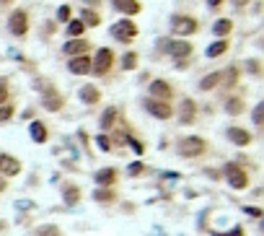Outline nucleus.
I'll use <instances>...</instances> for the list:
<instances>
[{
    "label": "nucleus",
    "mask_w": 264,
    "mask_h": 236,
    "mask_svg": "<svg viewBox=\"0 0 264 236\" xmlns=\"http://www.w3.org/2000/svg\"><path fill=\"white\" fill-rule=\"evenodd\" d=\"M171 96H174V91H171V86L166 81H153L151 83V99H158V101H168Z\"/></svg>",
    "instance_id": "nucleus-15"
},
{
    "label": "nucleus",
    "mask_w": 264,
    "mask_h": 236,
    "mask_svg": "<svg viewBox=\"0 0 264 236\" xmlns=\"http://www.w3.org/2000/svg\"><path fill=\"white\" fill-rule=\"evenodd\" d=\"M143 172H145V164H143V161H135V164H130V169H127L130 177H137V174H143Z\"/></svg>",
    "instance_id": "nucleus-34"
},
{
    "label": "nucleus",
    "mask_w": 264,
    "mask_h": 236,
    "mask_svg": "<svg viewBox=\"0 0 264 236\" xmlns=\"http://www.w3.org/2000/svg\"><path fill=\"white\" fill-rule=\"evenodd\" d=\"M111 65H114V52L109 47H101L96 52V58L91 60V73H96V75H106L111 70Z\"/></svg>",
    "instance_id": "nucleus-3"
},
{
    "label": "nucleus",
    "mask_w": 264,
    "mask_h": 236,
    "mask_svg": "<svg viewBox=\"0 0 264 236\" xmlns=\"http://www.w3.org/2000/svg\"><path fill=\"white\" fill-rule=\"evenodd\" d=\"M143 107H145L148 115H153L156 119H171V115H174V109H171L168 101H158V99H151V96L143 101Z\"/></svg>",
    "instance_id": "nucleus-5"
},
{
    "label": "nucleus",
    "mask_w": 264,
    "mask_h": 236,
    "mask_svg": "<svg viewBox=\"0 0 264 236\" xmlns=\"http://www.w3.org/2000/svg\"><path fill=\"white\" fill-rule=\"evenodd\" d=\"M249 3V0H236V5H246Z\"/></svg>",
    "instance_id": "nucleus-44"
},
{
    "label": "nucleus",
    "mask_w": 264,
    "mask_h": 236,
    "mask_svg": "<svg viewBox=\"0 0 264 236\" xmlns=\"http://www.w3.org/2000/svg\"><path fill=\"white\" fill-rule=\"evenodd\" d=\"M200 29L197 24V18H192V16H174L171 18V31L176 34V37H189V34H194Z\"/></svg>",
    "instance_id": "nucleus-4"
},
{
    "label": "nucleus",
    "mask_w": 264,
    "mask_h": 236,
    "mask_svg": "<svg viewBox=\"0 0 264 236\" xmlns=\"http://www.w3.org/2000/svg\"><path fill=\"white\" fill-rule=\"evenodd\" d=\"M122 67H124V70H135V67H137V55L135 52L124 55V58H122Z\"/></svg>",
    "instance_id": "nucleus-29"
},
{
    "label": "nucleus",
    "mask_w": 264,
    "mask_h": 236,
    "mask_svg": "<svg viewBox=\"0 0 264 236\" xmlns=\"http://www.w3.org/2000/svg\"><path fill=\"white\" fill-rule=\"evenodd\" d=\"M86 31V26H83V21L80 18H73L70 24H67V37L70 39H80V34Z\"/></svg>",
    "instance_id": "nucleus-28"
},
{
    "label": "nucleus",
    "mask_w": 264,
    "mask_h": 236,
    "mask_svg": "<svg viewBox=\"0 0 264 236\" xmlns=\"http://www.w3.org/2000/svg\"><path fill=\"white\" fill-rule=\"evenodd\" d=\"M264 122V104H257L254 109V125H262Z\"/></svg>",
    "instance_id": "nucleus-37"
},
{
    "label": "nucleus",
    "mask_w": 264,
    "mask_h": 236,
    "mask_svg": "<svg viewBox=\"0 0 264 236\" xmlns=\"http://www.w3.org/2000/svg\"><path fill=\"white\" fill-rule=\"evenodd\" d=\"M94 182L99 187H114L119 182V172L114 166H104V169H99V172L94 174Z\"/></svg>",
    "instance_id": "nucleus-10"
},
{
    "label": "nucleus",
    "mask_w": 264,
    "mask_h": 236,
    "mask_svg": "<svg viewBox=\"0 0 264 236\" xmlns=\"http://www.w3.org/2000/svg\"><path fill=\"white\" fill-rule=\"evenodd\" d=\"M83 3H86L88 8H99V5H101V0H83Z\"/></svg>",
    "instance_id": "nucleus-42"
},
{
    "label": "nucleus",
    "mask_w": 264,
    "mask_h": 236,
    "mask_svg": "<svg viewBox=\"0 0 264 236\" xmlns=\"http://www.w3.org/2000/svg\"><path fill=\"white\" fill-rule=\"evenodd\" d=\"M223 3H225V0H208V8H210V10H217Z\"/></svg>",
    "instance_id": "nucleus-41"
},
{
    "label": "nucleus",
    "mask_w": 264,
    "mask_h": 236,
    "mask_svg": "<svg viewBox=\"0 0 264 236\" xmlns=\"http://www.w3.org/2000/svg\"><path fill=\"white\" fill-rule=\"evenodd\" d=\"M205 151H208V143H205V138H200V135L181 138V143H179V153L184 156V159H197Z\"/></svg>",
    "instance_id": "nucleus-2"
},
{
    "label": "nucleus",
    "mask_w": 264,
    "mask_h": 236,
    "mask_svg": "<svg viewBox=\"0 0 264 236\" xmlns=\"http://www.w3.org/2000/svg\"><path fill=\"white\" fill-rule=\"evenodd\" d=\"M67 70H70L73 75H88V73H91V58H86V55L70 58V62H67Z\"/></svg>",
    "instance_id": "nucleus-14"
},
{
    "label": "nucleus",
    "mask_w": 264,
    "mask_h": 236,
    "mask_svg": "<svg viewBox=\"0 0 264 236\" xmlns=\"http://www.w3.org/2000/svg\"><path fill=\"white\" fill-rule=\"evenodd\" d=\"M57 21H70V5H60V10H57Z\"/></svg>",
    "instance_id": "nucleus-36"
},
{
    "label": "nucleus",
    "mask_w": 264,
    "mask_h": 236,
    "mask_svg": "<svg viewBox=\"0 0 264 236\" xmlns=\"http://www.w3.org/2000/svg\"><path fill=\"white\" fill-rule=\"evenodd\" d=\"M231 29H233V24H231L228 18H217V21H215V26H212L215 37H220V39H225L228 34H231Z\"/></svg>",
    "instance_id": "nucleus-27"
},
{
    "label": "nucleus",
    "mask_w": 264,
    "mask_h": 236,
    "mask_svg": "<svg viewBox=\"0 0 264 236\" xmlns=\"http://www.w3.org/2000/svg\"><path fill=\"white\" fill-rule=\"evenodd\" d=\"M223 174H225V184L231 189H238V192H241V189L249 187V174L244 172V166H241V164H233V161L225 164Z\"/></svg>",
    "instance_id": "nucleus-1"
},
{
    "label": "nucleus",
    "mask_w": 264,
    "mask_h": 236,
    "mask_svg": "<svg viewBox=\"0 0 264 236\" xmlns=\"http://www.w3.org/2000/svg\"><path fill=\"white\" fill-rule=\"evenodd\" d=\"M29 132H31V140L34 143H47V127H44V122L34 119L29 125Z\"/></svg>",
    "instance_id": "nucleus-21"
},
{
    "label": "nucleus",
    "mask_w": 264,
    "mask_h": 236,
    "mask_svg": "<svg viewBox=\"0 0 264 236\" xmlns=\"http://www.w3.org/2000/svg\"><path fill=\"white\" fill-rule=\"evenodd\" d=\"M62 200H65V205H78L80 202V187L78 184H62Z\"/></svg>",
    "instance_id": "nucleus-19"
},
{
    "label": "nucleus",
    "mask_w": 264,
    "mask_h": 236,
    "mask_svg": "<svg viewBox=\"0 0 264 236\" xmlns=\"http://www.w3.org/2000/svg\"><path fill=\"white\" fill-rule=\"evenodd\" d=\"M5 101H8V86L0 81V104H5Z\"/></svg>",
    "instance_id": "nucleus-39"
},
{
    "label": "nucleus",
    "mask_w": 264,
    "mask_h": 236,
    "mask_svg": "<svg viewBox=\"0 0 264 236\" xmlns=\"http://www.w3.org/2000/svg\"><path fill=\"white\" fill-rule=\"evenodd\" d=\"M13 107H10V104H0V122H8L10 117H13Z\"/></svg>",
    "instance_id": "nucleus-31"
},
{
    "label": "nucleus",
    "mask_w": 264,
    "mask_h": 236,
    "mask_svg": "<svg viewBox=\"0 0 264 236\" xmlns=\"http://www.w3.org/2000/svg\"><path fill=\"white\" fill-rule=\"evenodd\" d=\"M8 29H10V34H16V37H24V34L29 31L26 10H13V13L8 16Z\"/></svg>",
    "instance_id": "nucleus-7"
},
{
    "label": "nucleus",
    "mask_w": 264,
    "mask_h": 236,
    "mask_svg": "<svg viewBox=\"0 0 264 236\" xmlns=\"http://www.w3.org/2000/svg\"><path fill=\"white\" fill-rule=\"evenodd\" d=\"M94 200L101 202V205H111V202L117 200V192H114V187H96Z\"/></svg>",
    "instance_id": "nucleus-20"
},
{
    "label": "nucleus",
    "mask_w": 264,
    "mask_h": 236,
    "mask_svg": "<svg viewBox=\"0 0 264 236\" xmlns=\"http://www.w3.org/2000/svg\"><path fill=\"white\" fill-rule=\"evenodd\" d=\"M42 107L47 112H60L65 107V99L54 91V88H44V96H42Z\"/></svg>",
    "instance_id": "nucleus-12"
},
{
    "label": "nucleus",
    "mask_w": 264,
    "mask_h": 236,
    "mask_svg": "<svg viewBox=\"0 0 264 236\" xmlns=\"http://www.w3.org/2000/svg\"><path fill=\"white\" fill-rule=\"evenodd\" d=\"M111 37L114 39H119V42H132L135 37H137V26H135V21H130V18H122L119 24H114L111 26Z\"/></svg>",
    "instance_id": "nucleus-6"
},
{
    "label": "nucleus",
    "mask_w": 264,
    "mask_h": 236,
    "mask_svg": "<svg viewBox=\"0 0 264 236\" xmlns=\"http://www.w3.org/2000/svg\"><path fill=\"white\" fill-rule=\"evenodd\" d=\"M88 47H91V44L86 39H70L62 50H65V55H70V58H78V55H86Z\"/></svg>",
    "instance_id": "nucleus-18"
},
{
    "label": "nucleus",
    "mask_w": 264,
    "mask_h": 236,
    "mask_svg": "<svg viewBox=\"0 0 264 236\" xmlns=\"http://www.w3.org/2000/svg\"><path fill=\"white\" fill-rule=\"evenodd\" d=\"M5 189H8V182H5V177L0 174V192H5Z\"/></svg>",
    "instance_id": "nucleus-43"
},
{
    "label": "nucleus",
    "mask_w": 264,
    "mask_h": 236,
    "mask_svg": "<svg viewBox=\"0 0 264 236\" xmlns=\"http://www.w3.org/2000/svg\"><path fill=\"white\" fill-rule=\"evenodd\" d=\"M117 117H119V109L117 107H106L104 115H101V130H111L114 122H117Z\"/></svg>",
    "instance_id": "nucleus-23"
},
{
    "label": "nucleus",
    "mask_w": 264,
    "mask_h": 236,
    "mask_svg": "<svg viewBox=\"0 0 264 236\" xmlns=\"http://www.w3.org/2000/svg\"><path fill=\"white\" fill-rule=\"evenodd\" d=\"M220 83H223V73L215 70V73H210V75L202 78V81H200V88H202V91H212V88L220 86Z\"/></svg>",
    "instance_id": "nucleus-22"
},
{
    "label": "nucleus",
    "mask_w": 264,
    "mask_h": 236,
    "mask_svg": "<svg viewBox=\"0 0 264 236\" xmlns=\"http://www.w3.org/2000/svg\"><path fill=\"white\" fill-rule=\"evenodd\" d=\"M163 50L171 55V58L181 60V58H189L192 55V44L184 42V39H174V42H163Z\"/></svg>",
    "instance_id": "nucleus-9"
},
{
    "label": "nucleus",
    "mask_w": 264,
    "mask_h": 236,
    "mask_svg": "<svg viewBox=\"0 0 264 236\" xmlns=\"http://www.w3.org/2000/svg\"><path fill=\"white\" fill-rule=\"evenodd\" d=\"M96 145H99V148L104 151V153H109V151H111V143H109L106 135H99V138H96Z\"/></svg>",
    "instance_id": "nucleus-35"
},
{
    "label": "nucleus",
    "mask_w": 264,
    "mask_h": 236,
    "mask_svg": "<svg viewBox=\"0 0 264 236\" xmlns=\"http://www.w3.org/2000/svg\"><path fill=\"white\" fill-rule=\"evenodd\" d=\"M127 145H130L135 153H140V156L145 153V143H143V140H137V138H127Z\"/></svg>",
    "instance_id": "nucleus-32"
},
{
    "label": "nucleus",
    "mask_w": 264,
    "mask_h": 236,
    "mask_svg": "<svg viewBox=\"0 0 264 236\" xmlns=\"http://www.w3.org/2000/svg\"><path fill=\"white\" fill-rule=\"evenodd\" d=\"M244 213H246V216H251V218H262V208H244Z\"/></svg>",
    "instance_id": "nucleus-38"
},
{
    "label": "nucleus",
    "mask_w": 264,
    "mask_h": 236,
    "mask_svg": "<svg viewBox=\"0 0 264 236\" xmlns=\"http://www.w3.org/2000/svg\"><path fill=\"white\" fill-rule=\"evenodd\" d=\"M225 138L231 140L233 145H238V148H246V145H249L251 140H254V138H251V132H249V130L238 127V125H231V127H228V130H225Z\"/></svg>",
    "instance_id": "nucleus-8"
},
{
    "label": "nucleus",
    "mask_w": 264,
    "mask_h": 236,
    "mask_svg": "<svg viewBox=\"0 0 264 236\" xmlns=\"http://www.w3.org/2000/svg\"><path fill=\"white\" fill-rule=\"evenodd\" d=\"M249 73H254V75H259V60H249Z\"/></svg>",
    "instance_id": "nucleus-40"
},
{
    "label": "nucleus",
    "mask_w": 264,
    "mask_h": 236,
    "mask_svg": "<svg viewBox=\"0 0 264 236\" xmlns=\"http://www.w3.org/2000/svg\"><path fill=\"white\" fill-rule=\"evenodd\" d=\"M212 236H246V231H244V226H233L231 231H212Z\"/></svg>",
    "instance_id": "nucleus-30"
},
{
    "label": "nucleus",
    "mask_w": 264,
    "mask_h": 236,
    "mask_svg": "<svg viewBox=\"0 0 264 236\" xmlns=\"http://www.w3.org/2000/svg\"><path fill=\"white\" fill-rule=\"evenodd\" d=\"M223 78H225V86H236V81H238V67H231L228 73H223Z\"/></svg>",
    "instance_id": "nucleus-33"
},
{
    "label": "nucleus",
    "mask_w": 264,
    "mask_h": 236,
    "mask_svg": "<svg viewBox=\"0 0 264 236\" xmlns=\"http://www.w3.org/2000/svg\"><path fill=\"white\" fill-rule=\"evenodd\" d=\"M228 47H231V44H228V39H217V42H212V44H210L205 55H208L210 60H215V58H220V55H225V52H228Z\"/></svg>",
    "instance_id": "nucleus-24"
},
{
    "label": "nucleus",
    "mask_w": 264,
    "mask_h": 236,
    "mask_svg": "<svg viewBox=\"0 0 264 236\" xmlns=\"http://www.w3.org/2000/svg\"><path fill=\"white\" fill-rule=\"evenodd\" d=\"M0 3H8V0H0Z\"/></svg>",
    "instance_id": "nucleus-45"
},
{
    "label": "nucleus",
    "mask_w": 264,
    "mask_h": 236,
    "mask_svg": "<svg viewBox=\"0 0 264 236\" xmlns=\"http://www.w3.org/2000/svg\"><path fill=\"white\" fill-rule=\"evenodd\" d=\"M244 109H246V104H244V99H238V96H233V99H228V101H225V112H228L231 117L244 115Z\"/></svg>",
    "instance_id": "nucleus-25"
},
{
    "label": "nucleus",
    "mask_w": 264,
    "mask_h": 236,
    "mask_svg": "<svg viewBox=\"0 0 264 236\" xmlns=\"http://www.w3.org/2000/svg\"><path fill=\"white\" fill-rule=\"evenodd\" d=\"M80 21H83V26H99L101 16L96 13L94 8H83V10H80Z\"/></svg>",
    "instance_id": "nucleus-26"
},
{
    "label": "nucleus",
    "mask_w": 264,
    "mask_h": 236,
    "mask_svg": "<svg viewBox=\"0 0 264 236\" xmlns=\"http://www.w3.org/2000/svg\"><path fill=\"white\" fill-rule=\"evenodd\" d=\"M80 101H83V104H88V107H94V104H99V101H101V91H99V86H83V88H80Z\"/></svg>",
    "instance_id": "nucleus-16"
},
{
    "label": "nucleus",
    "mask_w": 264,
    "mask_h": 236,
    "mask_svg": "<svg viewBox=\"0 0 264 236\" xmlns=\"http://www.w3.org/2000/svg\"><path fill=\"white\" fill-rule=\"evenodd\" d=\"M111 5L119 10V13H127V16H135L140 13V0H111Z\"/></svg>",
    "instance_id": "nucleus-17"
},
{
    "label": "nucleus",
    "mask_w": 264,
    "mask_h": 236,
    "mask_svg": "<svg viewBox=\"0 0 264 236\" xmlns=\"http://www.w3.org/2000/svg\"><path fill=\"white\" fill-rule=\"evenodd\" d=\"M197 119V104L192 99H181V107H179V122L181 125H192Z\"/></svg>",
    "instance_id": "nucleus-13"
},
{
    "label": "nucleus",
    "mask_w": 264,
    "mask_h": 236,
    "mask_svg": "<svg viewBox=\"0 0 264 236\" xmlns=\"http://www.w3.org/2000/svg\"><path fill=\"white\" fill-rule=\"evenodd\" d=\"M0 174H3L5 179L8 177H18L21 174V161L16 159V156H10V153H0Z\"/></svg>",
    "instance_id": "nucleus-11"
}]
</instances>
